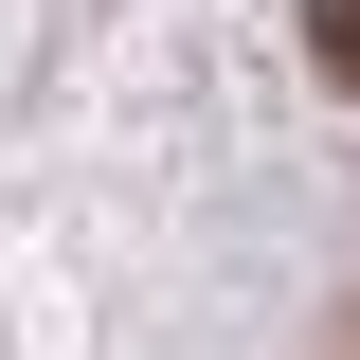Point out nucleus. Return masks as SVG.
<instances>
[{"instance_id": "1", "label": "nucleus", "mask_w": 360, "mask_h": 360, "mask_svg": "<svg viewBox=\"0 0 360 360\" xmlns=\"http://www.w3.org/2000/svg\"><path fill=\"white\" fill-rule=\"evenodd\" d=\"M307 54H324V72L360 90V0H307Z\"/></svg>"}]
</instances>
